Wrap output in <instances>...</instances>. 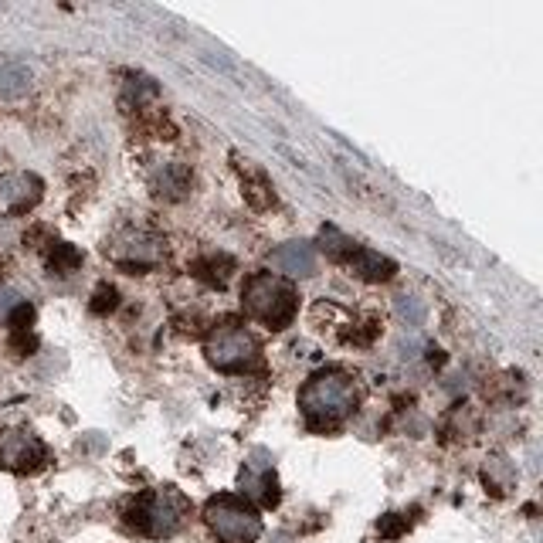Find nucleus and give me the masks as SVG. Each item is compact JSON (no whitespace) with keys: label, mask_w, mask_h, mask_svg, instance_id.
I'll use <instances>...</instances> for the list:
<instances>
[{"label":"nucleus","mask_w":543,"mask_h":543,"mask_svg":"<svg viewBox=\"0 0 543 543\" xmlns=\"http://www.w3.org/2000/svg\"><path fill=\"white\" fill-rule=\"evenodd\" d=\"M45 462V445L31 432H0V469L11 472H34Z\"/></svg>","instance_id":"nucleus-7"},{"label":"nucleus","mask_w":543,"mask_h":543,"mask_svg":"<svg viewBox=\"0 0 543 543\" xmlns=\"http://www.w3.org/2000/svg\"><path fill=\"white\" fill-rule=\"evenodd\" d=\"M401 530H404V523H401V520H384V523H381V533H384V537H398Z\"/></svg>","instance_id":"nucleus-21"},{"label":"nucleus","mask_w":543,"mask_h":543,"mask_svg":"<svg viewBox=\"0 0 543 543\" xmlns=\"http://www.w3.org/2000/svg\"><path fill=\"white\" fill-rule=\"evenodd\" d=\"M350 265H353V272H357L360 279H367V282H387L394 272H398V265H394L391 258H384L377 252H364V248H357V252H353Z\"/></svg>","instance_id":"nucleus-11"},{"label":"nucleus","mask_w":543,"mask_h":543,"mask_svg":"<svg viewBox=\"0 0 543 543\" xmlns=\"http://www.w3.org/2000/svg\"><path fill=\"white\" fill-rule=\"evenodd\" d=\"M116 306V289H109V286H102L96 292V303H92V313H106V309Z\"/></svg>","instance_id":"nucleus-20"},{"label":"nucleus","mask_w":543,"mask_h":543,"mask_svg":"<svg viewBox=\"0 0 543 543\" xmlns=\"http://www.w3.org/2000/svg\"><path fill=\"white\" fill-rule=\"evenodd\" d=\"M320 241H323L326 255L336 258V262H350L353 252H357V245H353V241H350L347 235H340V231H336V228H323Z\"/></svg>","instance_id":"nucleus-15"},{"label":"nucleus","mask_w":543,"mask_h":543,"mask_svg":"<svg viewBox=\"0 0 543 543\" xmlns=\"http://www.w3.org/2000/svg\"><path fill=\"white\" fill-rule=\"evenodd\" d=\"M109 258L116 265H123L129 272H146L160 262V238H153L143 228H126L123 235L112 238V245L106 248Z\"/></svg>","instance_id":"nucleus-6"},{"label":"nucleus","mask_w":543,"mask_h":543,"mask_svg":"<svg viewBox=\"0 0 543 543\" xmlns=\"http://www.w3.org/2000/svg\"><path fill=\"white\" fill-rule=\"evenodd\" d=\"M245 197L255 204L258 211L269 208V201H272V187H269V180H265L262 174H255L252 180H245Z\"/></svg>","instance_id":"nucleus-17"},{"label":"nucleus","mask_w":543,"mask_h":543,"mask_svg":"<svg viewBox=\"0 0 543 543\" xmlns=\"http://www.w3.org/2000/svg\"><path fill=\"white\" fill-rule=\"evenodd\" d=\"M153 191L163 201H180L187 191H191V174H187V167H180V163H167L163 170H157V177H153Z\"/></svg>","instance_id":"nucleus-10"},{"label":"nucleus","mask_w":543,"mask_h":543,"mask_svg":"<svg viewBox=\"0 0 543 543\" xmlns=\"http://www.w3.org/2000/svg\"><path fill=\"white\" fill-rule=\"evenodd\" d=\"M41 201V180L24 170L0 177V218H14V214H28Z\"/></svg>","instance_id":"nucleus-8"},{"label":"nucleus","mask_w":543,"mask_h":543,"mask_svg":"<svg viewBox=\"0 0 543 543\" xmlns=\"http://www.w3.org/2000/svg\"><path fill=\"white\" fill-rule=\"evenodd\" d=\"M48 262H51V269H55L58 275H68V272H75V269H79V265H82V255L75 252L72 245H65V241H58V245L51 248V258H48Z\"/></svg>","instance_id":"nucleus-16"},{"label":"nucleus","mask_w":543,"mask_h":543,"mask_svg":"<svg viewBox=\"0 0 543 543\" xmlns=\"http://www.w3.org/2000/svg\"><path fill=\"white\" fill-rule=\"evenodd\" d=\"M34 323V306L28 303H17L11 309V326H14V333H28V326Z\"/></svg>","instance_id":"nucleus-19"},{"label":"nucleus","mask_w":543,"mask_h":543,"mask_svg":"<svg viewBox=\"0 0 543 543\" xmlns=\"http://www.w3.org/2000/svg\"><path fill=\"white\" fill-rule=\"evenodd\" d=\"M241 299H245V313L258 323L272 326V330L289 326L292 316H296V289H292L286 279H279V275H269V272L252 275V279L245 282Z\"/></svg>","instance_id":"nucleus-2"},{"label":"nucleus","mask_w":543,"mask_h":543,"mask_svg":"<svg viewBox=\"0 0 543 543\" xmlns=\"http://www.w3.org/2000/svg\"><path fill=\"white\" fill-rule=\"evenodd\" d=\"M204 520L221 543H255L262 533V520L248 503L235 496H218L204 506Z\"/></svg>","instance_id":"nucleus-4"},{"label":"nucleus","mask_w":543,"mask_h":543,"mask_svg":"<svg viewBox=\"0 0 543 543\" xmlns=\"http://www.w3.org/2000/svg\"><path fill=\"white\" fill-rule=\"evenodd\" d=\"M398 309H401V320L408 323V326H418L421 320H425V306H421L415 296H401Z\"/></svg>","instance_id":"nucleus-18"},{"label":"nucleus","mask_w":543,"mask_h":543,"mask_svg":"<svg viewBox=\"0 0 543 543\" xmlns=\"http://www.w3.org/2000/svg\"><path fill=\"white\" fill-rule=\"evenodd\" d=\"M31 89V68L28 65H0V99H21Z\"/></svg>","instance_id":"nucleus-12"},{"label":"nucleus","mask_w":543,"mask_h":543,"mask_svg":"<svg viewBox=\"0 0 543 543\" xmlns=\"http://www.w3.org/2000/svg\"><path fill=\"white\" fill-rule=\"evenodd\" d=\"M241 489H245L248 496H258L265 506L279 503V489H275L272 472H262V476H255V472H241Z\"/></svg>","instance_id":"nucleus-14"},{"label":"nucleus","mask_w":543,"mask_h":543,"mask_svg":"<svg viewBox=\"0 0 543 543\" xmlns=\"http://www.w3.org/2000/svg\"><path fill=\"white\" fill-rule=\"evenodd\" d=\"M187 520V499L177 489H153L140 496L129 513V527H136L146 537H170Z\"/></svg>","instance_id":"nucleus-3"},{"label":"nucleus","mask_w":543,"mask_h":543,"mask_svg":"<svg viewBox=\"0 0 543 543\" xmlns=\"http://www.w3.org/2000/svg\"><path fill=\"white\" fill-rule=\"evenodd\" d=\"M231 272H235V262H231L228 255H208V258H201V262L194 265L197 279L208 282V286H218V289L228 286Z\"/></svg>","instance_id":"nucleus-13"},{"label":"nucleus","mask_w":543,"mask_h":543,"mask_svg":"<svg viewBox=\"0 0 543 543\" xmlns=\"http://www.w3.org/2000/svg\"><path fill=\"white\" fill-rule=\"evenodd\" d=\"M272 265L286 275H296V279H306V275L316 272V255L306 241H289V245L275 248L272 252Z\"/></svg>","instance_id":"nucleus-9"},{"label":"nucleus","mask_w":543,"mask_h":543,"mask_svg":"<svg viewBox=\"0 0 543 543\" xmlns=\"http://www.w3.org/2000/svg\"><path fill=\"white\" fill-rule=\"evenodd\" d=\"M208 360L218 370H248L258 364V340L245 326L221 323L208 336Z\"/></svg>","instance_id":"nucleus-5"},{"label":"nucleus","mask_w":543,"mask_h":543,"mask_svg":"<svg viewBox=\"0 0 543 543\" xmlns=\"http://www.w3.org/2000/svg\"><path fill=\"white\" fill-rule=\"evenodd\" d=\"M299 408L313 428H333L340 418H347L357 408V384L340 370L316 374L303 391H299Z\"/></svg>","instance_id":"nucleus-1"}]
</instances>
